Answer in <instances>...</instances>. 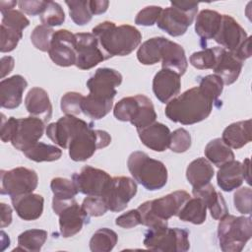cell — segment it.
<instances>
[{"label": "cell", "mask_w": 252, "mask_h": 252, "mask_svg": "<svg viewBox=\"0 0 252 252\" xmlns=\"http://www.w3.org/2000/svg\"><path fill=\"white\" fill-rule=\"evenodd\" d=\"M215 102L200 86L193 87L169 100L164 113L172 122L192 125L208 118Z\"/></svg>", "instance_id": "1"}, {"label": "cell", "mask_w": 252, "mask_h": 252, "mask_svg": "<svg viewBox=\"0 0 252 252\" xmlns=\"http://www.w3.org/2000/svg\"><path fill=\"white\" fill-rule=\"evenodd\" d=\"M92 32L108 58L129 55L142 40V34L135 27L130 25L116 26L115 23L109 21L98 24Z\"/></svg>", "instance_id": "2"}, {"label": "cell", "mask_w": 252, "mask_h": 252, "mask_svg": "<svg viewBox=\"0 0 252 252\" xmlns=\"http://www.w3.org/2000/svg\"><path fill=\"white\" fill-rule=\"evenodd\" d=\"M191 196L184 190H177L158 199L146 201L138 207L142 224L149 228L167 226V220L177 216Z\"/></svg>", "instance_id": "3"}, {"label": "cell", "mask_w": 252, "mask_h": 252, "mask_svg": "<svg viewBox=\"0 0 252 252\" xmlns=\"http://www.w3.org/2000/svg\"><path fill=\"white\" fill-rule=\"evenodd\" d=\"M127 166L133 178L147 190H159L167 182L168 173L165 165L144 152H133L128 158Z\"/></svg>", "instance_id": "4"}, {"label": "cell", "mask_w": 252, "mask_h": 252, "mask_svg": "<svg viewBox=\"0 0 252 252\" xmlns=\"http://www.w3.org/2000/svg\"><path fill=\"white\" fill-rule=\"evenodd\" d=\"M252 236L250 217L226 215L220 220L218 238L223 252H240Z\"/></svg>", "instance_id": "5"}, {"label": "cell", "mask_w": 252, "mask_h": 252, "mask_svg": "<svg viewBox=\"0 0 252 252\" xmlns=\"http://www.w3.org/2000/svg\"><path fill=\"white\" fill-rule=\"evenodd\" d=\"M196 2H170V6L162 9L157 22L158 27L171 36L183 35L193 24L198 12Z\"/></svg>", "instance_id": "6"}, {"label": "cell", "mask_w": 252, "mask_h": 252, "mask_svg": "<svg viewBox=\"0 0 252 252\" xmlns=\"http://www.w3.org/2000/svg\"><path fill=\"white\" fill-rule=\"evenodd\" d=\"M111 143L110 135L103 130H94L87 123L71 139L68 150L69 157L74 161H85L93 157L98 149H103Z\"/></svg>", "instance_id": "7"}, {"label": "cell", "mask_w": 252, "mask_h": 252, "mask_svg": "<svg viewBox=\"0 0 252 252\" xmlns=\"http://www.w3.org/2000/svg\"><path fill=\"white\" fill-rule=\"evenodd\" d=\"M143 243L146 248L159 252H186L190 248L188 231L178 227L150 228Z\"/></svg>", "instance_id": "8"}, {"label": "cell", "mask_w": 252, "mask_h": 252, "mask_svg": "<svg viewBox=\"0 0 252 252\" xmlns=\"http://www.w3.org/2000/svg\"><path fill=\"white\" fill-rule=\"evenodd\" d=\"M37 173L24 166L1 170V194L10 197L32 193L37 187Z\"/></svg>", "instance_id": "9"}, {"label": "cell", "mask_w": 252, "mask_h": 252, "mask_svg": "<svg viewBox=\"0 0 252 252\" xmlns=\"http://www.w3.org/2000/svg\"><path fill=\"white\" fill-rule=\"evenodd\" d=\"M76 38V67L89 70L98 63L109 59L101 49L98 39L93 32L75 33Z\"/></svg>", "instance_id": "10"}, {"label": "cell", "mask_w": 252, "mask_h": 252, "mask_svg": "<svg viewBox=\"0 0 252 252\" xmlns=\"http://www.w3.org/2000/svg\"><path fill=\"white\" fill-rule=\"evenodd\" d=\"M122 79V75L115 69L98 68L87 82L89 95L100 100L113 101L117 94L116 87L121 85Z\"/></svg>", "instance_id": "11"}, {"label": "cell", "mask_w": 252, "mask_h": 252, "mask_svg": "<svg viewBox=\"0 0 252 252\" xmlns=\"http://www.w3.org/2000/svg\"><path fill=\"white\" fill-rule=\"evenodd\" d=\"M136 182L127 176L112 177L102 198L112 212L123 211L137 193Z\"/></svg>", "instance_id": "12"}, {"label": "cell", "mask_w": 252, "mask_h": 252, "mask_svg": "<svg viewBox=\"0 0 252 252\" xmlns=\"http://www.w3.org/2000/svg\"><path fill=\"white\" fill-rule=\"evenodd\" d=\"M111 178L106 171L91 165L84 166L80 172L72 175V180L80 193L97 197L103 196Z\"/></svg>", "instance_id": "13"}, {"label": "cell", "mask_w": 252, "mask_h": 252, "mask_svg": "<svg viewBox=\"0 0 252 252\" xmlns=\"http://www.w3.org/2000/svg\"><path fill=\"white\" fill-rule=\"evenodd\" d=\"M44 129L45 123L40 118L34 116L17 118L11 144L17 150L25 152L38 142L44 133Z\"/></svg>", "instance_id": "14"}, {"label": "cell", "mask_w": 252, "mask_h": 252, "mask_svg": "<svg viewBox=\"0 0 252 252\" xmlns=\"http://www.w3.org/2000/svg\"><path fill=\"white\" fill-rule=\"evenodd\" d=\"M50 59L58 66L70 67L76 63L75 33L68 30L55 31L48 50Z\"/></svg>", "instance_id": "15"}, {"label": "cell", "mask_w": 252, "mask_h": 252, "mask_svg": "<svg viewBox=\"0 0 252 252\" xmlns=\"http://www.w3.org/2000/svg\"><path fill=\"white\" fill-rule=\"evenodd\" d=\"M245 30L229 15H222L220 30L214 40L220 47L235 54L248 38Z\"/></svg>", "instance_id": "16"}, {"label": "cell", "mask_w": 252, "mask_h": 252, "mask_svg": "<svg viewBox=\"0 0 252 252\" xmlns=\"http://www.w3.org/2000/svg\"><path fill=\"white\" fill-rule=\"evenodd\" d=\"M88 122L77 118L74 115H65L47 125L46 135L57 146L63 149H68L72 137Z\"/></svg>", "instance_id": "17"}, {"label": "cell", "mask_w": 252, "mask_h": 252, "mask_svg": "<svg viewBox=\"0 0 252 252\" xmlns=\"http://www.w3.org/2000/svg\"><path fill=\"white\" fill-rule=\"evenodd\" d=\"M214 50L216 53V64L213 68L215 75L219 76L225 85L233 84L241 73L243 62L220 46L214 47Z\"/></svg>", "instance_id": "18"}, {"label": "cell", "mask_w": 252, "mask_h": 252, "mask_svg": "<svg viewBox=\"0 0 252 252\" xmlns=\"http://www.w3.org/2000/svg\"><path fill=\"white\" fill-rule=\"evenodd\" d=\"M180 77L177 73L168 69H161L155 75L153 79V92L160 102L167 103L177 96L181 89Z\"/></svg>", "instance_id": "19"}, {"label": "cell", "mask_w": 252, "mask_h": 252, "mask_svg": "<svg viewBox=\"0 0 252 252\" xmlns=\"http://www.w3.org/2000/svg\"><path fill=\"white\" fill-rule=\"evenodd\" d=\"M60 233L63 237L68 238L76 235L81 231L83 225L89 220V216L81 206L74 200L70 205L65 207L58 215Z\"/></svg>", "instance_id": "20"}, {"label": "cell", "mask_w": 252, "mask_h": 252, "mask_svg": "<svg viewBox=\"0 0 252 252\" xmlns=\"http://www.w3.org/2000/svg\"><path fill=\"white\" fill-rule=\"evenodd\" d=\"M28 87L27 80L21 75L3 79L0 83V103L3 108H17L23 99V94Z\"/></svg>", "instance_id": "21"}, {"label": "cell", "mask_w": 252, "mask_h": 252, "mask_svg": "<svg viewBox=\"0 0 252 252\" xmlns=\"http://www.w3.org/2000/svg\"><path fill=\"white\" fill-rule=\"evenodd\" d=\"M25 106L28 112L34 117L40 118L44 123L52 116V104L47 92L39 87L32 88L26 95Z\"/></svg>", "instance_id": "22"}, {"label": "cell", "mask_w": 252, "mask_h": 252, "mask_svg": "<svg viewBox=\"0 0 252 252\" xmlns=\"http://www.w3.org/2000/svg\"><path fill=\"white\" fill-rule=\"evenodd\" d=\"M11 201L17 215L24 220H37L43 213L44 199L39 194H23L11 197Z\"/></svg>", "instance_id": "23"}, {"label": "cell", "mask_w": 252, "mask_h": 252, "mask_svg": "<svg viewBox=\"0 0 252 252\" xmlns=\"http://www.w3.org/2000/svg\"><path fill=\"white\" fill-rule=\"evenodd\" d=\"M160 61L162 69L171 70L179 76L184 75L188 67V61L183 47L167 38L161 47Z\"/></svg>", "instance_id": "24"}, {"label": "cell", "mask_w": 252, "mask_h": 252, "mask_svg": "<svg viewBox=\"0 0 252 252\" xmlns=\"http://www.w3.org/2000/svg\"><path fill=\"white\" fill-rule=\"evenodd\" d=\"M141 142L149 149L156 152L165 151L170 142V130L162 123L155 122L150 126L137 130Z\"/></svg>", "instance_id": "25"}, {"label": "cell", "mask_w": 252, "mask_h": 252, "mask_svg": "<svg viewBox=\"0 0 252 252\" xmlns=\"http://www.w3.org/2000/svg\"><path fill=\"white\" fill-rule=\"evenodd\" d=\"M192 194L194 197H198L204 201L213 219L220 220L228 214V209L223 196L216 191L211 183L198 188H193Z\"/></svg>", "instance_id": "26"}, {"label": "cell", "mask_w": 252, "mask_h": 252, "mask_svg": "<svg viewBox=\"0 0 252 252\" xmlns=\"http://www.w3.org/2000/svg\"><path fill=\"white\" fill-rule=\"evenodd\" d=\"M244 181L243 165L240 161L232 159L222 164L217 173L219 187L225 192H231L241 186Z\"/></svg>", "instance_id": "27"}, {"label": "cell", "mask_w": 252, "mask_h": 252, "mask_svg": "<svg viewBox=\"0 0 252 252\" xmlns=\"http://www.w3.org/2000/svg\"><path fill=\"white\" fill-rule=\"evenodd\" d=\"M221 139L229 148L241 149L252 140L251 119L231 123L223 130Z\"/></svg>", "instance_id": "28"}, {"label": "cell", "mask_w": 252, "mask_h": 252, "mask_svg": "<svg viewBox=\"0 0 252 252\" xmlns=\"http://www.w3.org/2000/svg\"><path fill=\"white\" fill-rule=\"evenodd\" d=\"M195 22V32L196 33L205 40L214 39L216 34L218 33L222 15L217 11L205 9L202 10L196 16Z\"/></svg>", "instance_id": "29"}, {"label": "cell", "mask_w": 252, "mask_h": 252, "mask_svg": "<svg viewBox=\"0 0 252 252\" xmlns=\"http://www.w3.org/2000/svg\"><path fill=\"white\" fill-rule=\"evenodd\" d=\"M215 174L212 163L205 158L192 160L186 169V178L193 188L204 186L212 180Z\"/></svg>", "instance_id": "30"}, {"label": "cell", "mask_w": 252, "mask_h": 252, "mask_svg": "<svg viewBox=\"0 0 252 252\" xmlns=\"http://www.w3.org/2000/svg\"><path fill=\"white\" fill-rule=\"evenodd\" d=\"M204 153L206 158L218 167L234 159V153L221 138H216L210 141L207 144Z\"/></svg>", "instance_id": "31"}, {"label": "cell", "mask_w": 252, "mask_h": 252, "mask_svg": "<svg viewBox=\"0 0 252 252\" xmlns=\"http://www.w3.org/2000/svg\"><path fill=\"white\" fill-rule=\"evenodd\" d=\"M139 103L130 123L141 130L156 122L157 113L152 100L145 94H138Z\"/></svg>", "instance_id": "32"}, {"label": "cell", "mask_w": 252, "mask_h": 252, "mask_svg": "<svg viewBox=\"0 0 252 252\" xmlns=\"http://www.w3.org/2000/svg\"><path fill=\"white\" fill-rule=\"evenodd\" d=\"M177 216L183 221H188L193 224H202L207 218V206L204 201L198 197L190 198L183 205Z\"/></svg>", "instance_id": "33"}, {"label": "cell", "mask_w": 252, "mask_h": 252, "mask_svg": "<svg viewBox=\"0 0 252 252\" xmlns=\"http://www.w3.org/2000/svg\"><path fill=\"white\" fill-rule=\"evenodd\" d=\"M165 37H152L141 44L137 51V58L143 65H155L160 61L161 47L165 41Z\"/></svg>", "instance_id": "34"}, {"label": "cell", "mask_w": 252, "mask_h": 252, "mask_svg": "<svg viewBox=\"0 0 252 252\" xmlns=\"http://www.w3.org/2000/svg\"><path fill=\"white\" fill-rule=\"evenodd\" d=\"M47 239V231L43 229H29L18 236V247L13 251L38 252Z\"/></svg>", "instance_id": "35"}, {"label": "cell", "mask_w": 252, "mask_h": 252, "mask_svg": "<svg viewBox=\"0 0 252 252\" xmlns=\"http://www.w3.org/2000/svg\"><path fill=\"white\" fill-rule=\"evenodd\" d=\"M23 153L29 159L35 162L54 161L59 159L62 156V151L59 148L41 142H37Z\"/></svg>", "instance_id": "36"}, {"label": "cell", "mask_w": 252, "mask_h": 252, "mask_svg": "<svg viewBox=\"0 0 252 252\" xmlns=\"http://www.w3.org/2000/svg\"><path fill=\"white\" fill-rule=\"evenodd\" d=\"M117 240L118 236L115 231L102 227L93 234L90 240V249L93 252H109L115 247Z\"/></svg>", "instance_id": "37"}, {"label": "cell", "mask_w": 252, "mask_h": 252, "mask_svg": "<svg viewBox=\"0 0 252 252\" xmlns=\"http://www.w3.org/2000/svg\"><path fill=\"white\" fill-rule=\"evenodd\" d=\"M113 106V101H105L92 97L91 95L84 96L82 101V112L88 117L98 120L109 113Z\"/></svg>", "instance_id": "38"}, {"label": "cell", "mask_w": 252, "mask_h": 252, "mask_svg": "<svg viewBox=\"0 0 252 252\" xmlns=\"http://www.w3.org/2000/svg\"><path fill=\"white\" fill-rule=\"evenodd\" d=\"M50 188L53 192V199L56 201H68L75 199L79 193L75 183L71 179L63 177H55L50 182Z\"/></svg>", "instance_id": "39"}, {"label": "cell", "mask_w": 252, "mask_h": 252, "mask_svg": "<svg viewBox=\"0 0 252 252\" xmlns=\"http://www.w3.org/2000/svg\"><path fill=\"white\" fill-rule=\"evenodd\" d=\"M65 3L69 8V15L76 25L84 26L92 20L93 14L88 0H71L65 1Z\"/></svg>", "instance_id": "40"}, {"label": "cell", "mask_w": 252, "mask_h": 252, "mask_svg": "<svg viewBox=\"0 0 252 252\" xmlns=\"http://www.w3.org/2000/svg\"><path fill=\"white\" fill-rule=\"evenodd\" d=\"M39 19L42 25L52 28L64 23L65 13L57 2L47 1L44 11L39 15Z\"/></svg>", "instance_id": "41"}, {"label": "cell", "mask_w": 252, "mask_h": 252, "mask_svg": "<svg viewBox=\"0 0 252 252\" xmlns=\"http://www.w3.org/2000/svg\"><path fill=\"white\" fill-rule=\"evenodd\" d=\"M138 94L120 99L113 108V115L119 121L130 122L138 106Z\"/></svg>", "instance_id": "42"}, {"label": "cell", "mask_w": 252, "mask_h": 252, "mask_svg": "<svg viewBox=\"0 0 252 252\" xmlns=\"http://www.w3.org/2000/svg\"><path fill=\"white\" fill-rule=\"evenodd\" d=\"M54 32L53 29L50 27L44 25L36 26L31 34L32 43L36 49L42 52H48Z\"/></svg>", "instance_id": "43"}, {"label": "cell", "mask_w": 252, "mask_h": 252, "mask_svg": "<svg viewBox=\"0 0 252 252\" xmlns=\"http://www.w3.org/2000/svg\"><path fill=\"white\" fill-rule=\"evenodd\" d=\"M1 38H0V51L2 53L13 51L21 38L23 37V32L1 25Z\"/></svg>", "instance_id": "44"}, {"label": "cell", "mask_w": 252, "mask_h": 252, "mask_svg": "<svg viewBox=\"0 0 252 252\" xmlns=\"http://www.w3.org/2000/svg\"><path fill=\"white\" fill-rule=\"evenodd\" d=\"M84 95L77 92H68L63 94L60 100V107L66 115H78L82 112V101Z\"/></svg>", "instance_id": "45"}, {"label": "cell", "mask_w": 252, "mask_h": 252, "mask_svg": "<svg viewBox=\"0 0 252 252\" xmlns=\"http://www.w3.org/2000/svg\"><path fill=\"white\" fill-rule=\"evenodd\" d=\"M190 64L199 69H213L216 64V53L213 48H206L197 52H194L189 58Z\"/></svg>", "instance_id": "46"}, {"label": "cell", "mask_w": 252, "mask_h": 252, "mask_svg": "<svg viewBox=\"0 0 252 252\" xmlns=\"http://www.w3.org/2000/svg\"><path fill=\"white\" fill-rule=\"evenodd\" d=\"M191 147V135L184 128H178L170 134L168 148L174 153H184Z\"/></svg>", "instance_id": "47"}, {"label": "cell", "mask_w": 252, "mask_h": 252, "mask_svg": "<svg viewBox=\"0 0 252 252\" xmlns=\"http://www.w3.org/2000/svg\"><path fill=\"white\" fill-rule=\"evenodd\" d=\"M81 207L89 217H100L108 210L103 198L97 196L86 197Z\"/></svg>", "instance_id": "48"}, {"label": "cell", "mask_w": 252, "mask_h": 252, "mask_svg": "<svg viewBox=\"0 0 252 252\" xmlns=\"http://www.w3.org/2000/svg\"><path fill=\"white\" fill-rule=\"evenodd\" d=\"M234 208L242 215H249L251 213L252 205V190L250 187H241L236 190L233 195Z\"/></svg>", "instance_id": "49"}, {"label": "cell", "mask_w": 252, "mask_h": 252, "mask_svg": "<svg viewBox=\"0 0 252 252\" xmlns=\"http://www.w3.org/2000/svg\"><path fill=\"white\" fill-rule=\"evenodd\" d=\"M1 25L13 28L19 31H24L30 25L29 19L19 10H10L4 14H2V22Z\"/></svg>", "instance_id": "50"}, {"label": "cell", "mask_w": 252, "mask_h": 252, "mask_svg": "<svg viewBox=\"0 0 252 252\" xmlns=\"http://www.w3.org/2000/svg\"><path fill=\"white\" fill-rule=\"evenodd\" d=\"M199 86L207 94H209L216 101H218L220 95L222 93L223 82L221 81V79L219 76H217L215 74H211V75H207V76L203 77L200 81Z\"/></svg>", "instance_id": "51"}, {"label": "cell", "mask_w": 252, "mask_h": 252, "mask_svg": "<svg viewBox=\"0 0 252 252\" xmlns=\"http://www.w3.org/2000/svg\"><path fill=\"white\" fill-rule=\"evenodd\" d=\"M161 12L162 8L159 6H147L137 14L135 18V24L145 27L154 26L157 24Z\"/></svg>", "instance_id": "52"}, {"label": "cell", "mask_w": 252, "mask_h": 252, "mask_svg": "<svg viewBox=\"0 0 252 252\" xmlns=\"http://www.w3.org/2000/svg\"><path fill=\"white\" fill-rule=\"evenodd\" d=\"M116 225L123 227V228H132L134 226H137L139 224H142L141 220V215L138 211V209L130 210L115 220Z\"/></svg>", "instance_id": "53"}, {"label": "cell", "mask_w": 252, "mask_h": 252, "mask_svg": "<svg viewBox=\"0 0 252 252\" xmlns=\"http://www.w3.org/2000/svg\"><path fill=\"white\" fill-rule=\"evenodd\" d=\"M47 4V1H40V0H22L18 2V6L20 11L31 15H40Z\"/></svg>", "instance_id": "54"}, {"label": "cell", "mask_w": 252, "mask_h": 252, "mask_svg": "<svg viewBox=\"0 0 252 252\" xmlns=\"http://www.w3.org/2000/svg\"><path fill=\"white\" fill-rule=\"evenodd\" d=\"M1 116H2V118H1V131H0L1 140L4 143L11 142L14 131H15L17 118L12 116V117H9V118L6 119L4 114H2Z\"/></svg>", "instance_id": "55"}, {"label": "cell", "mask_w": 252, "mask_h": 252, "mask_svg": "<svg viewBox=\"0 0 252 252\" xmlns=\"http://www.w3.org/2000/svg\"><path fill=\"white\" fill-rule=\"evenodd\" d=\"M89 5L93 15H99L106 12L109 2L105 0H92L89 1Z\"/></svg>", "instance_id": "56"}, {"label": "cell", "mask_w": 252, "mask_h": 252, "mask_svg": "<svg viewBox=\"0 0 252 252\" xmlns=\"http://www.w3.org/2000/svg\"><path fill=\"white\" fill-rule=\"evenodd\" d=\"M1 227L4 228L12 222V209L9 205L1 203Z\"/></svg>", "instance_id": "57"}, {"label": "cell", "mask_w": 252, "mask_h": 252, "mask_svg": "<svg viewBox=\"0 0 252 252\" xmlns=\"http://www.w3.org/2000/svg\"><path fill=\"white\" fill-rule=\"evenodd\" d=\"M15 60L11 56H4L1 58V78L4 79L5 76L10 74L14 68Z\"/></svg>", "instance_id": "58"}, {"label": "cell", "mask_w": 252, "mask_h": 252, "mask_svg": "<svg viewBox=\"0 0 252 252\" xmlns=\"http://www.w3.org/2000/svg\"><path fill=\"white\" fill-rule=\"evenodd\" d=\"M17 4H18L17 1H0L1 14H4L10 10H13Z\"/></svg>", "instance_id": "59"}, {"label": "cell", "mask_w": 252, "mask_h": 252, "mask_svg": "<svg viewBox=\"0 0 252 252\" xmlns=\"http://www.w3.org/2000/svg\"><path fill=\"white\" fill-rule=\"evenodd\" d=\"M243 165V175H244V180H246V182L248 184L251 183V178H250V159L249 158H245L244 161L242 162Z\"/></svg>", "instance_id": "60"}]
</instances>
